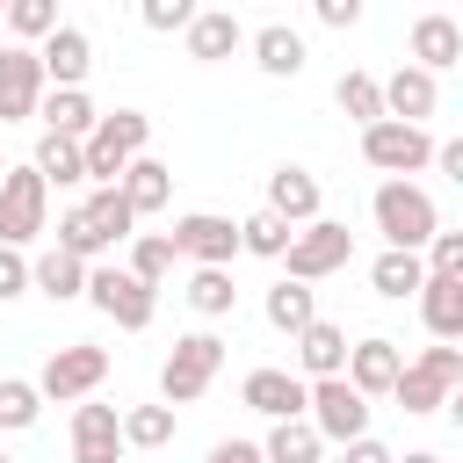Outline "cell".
<instances>
[{
    "label": "cell",
    "mask_w": 463,
    "mask_h": 463,
    "mask_svg": "<svg viewBox=\"0 0 463 463\" xmlns=\"http://www.w3.org/2000/svg\"><path fill=\"white\" fill-rule=\"evenodd\" d=\"M94 116H101V109L87 101V87H43V101H36V123H43L51 137H72V145L94 130Z\"/></svg>",
    "instance_id": "603a6c76"
},
{
    "label": "cell",
    "mask_w": 463,
    "mask_h": 463,
    "mask_svg": "<svg viewBox=\"0 0 463 463\" xmlns=\"http://www.w3.org/2000/svg\"><path fill=\"white\" fill-rule=\"evenodd\" d=\"M0 463H14V456H7V449H0Z\"/></svg>",
    "instance_id": "c3c4849f"
},
{
    "label": "cell",
    "mask_w": 463,
    "mask_h": 463,
    "mask_svg": "<svg viewBox=\"0 0 463 463\" xmlns=\"http://www.w3.org/2000/svg\"><path fill=\"white\" fill-rule=\"evenodd\" d=\"M101 376H109V347H94V340H65V347H51V362L29 376L36 383V398H94L101 391Z\"/></svg>",
    "instance_id": "52a82bcc"
},
{
    "label": "cell",
    "mask_w": 463,
    "mask_h": 463,
    "mask_svg": "<svg viewBox=\"0 0 463 463\" xmlns=\"http://www.w3.org/2000/svg\"><path fill=\"white\" fill-rule=\"evenodd\" d=\"M116 195L130 203V217H152V210H166V195H174V166H166V159H152V152H137V159L123 166Z\"/></svg>",
    "instance_id": "7402d4cb"
},
{
    "label": "cell",
    "mask_w": 463,
    "mask_h": 463,
    "mask_svg": "<svg viewBox=\"0 0 463 463\" xmlns=\"http://www.w3.org/2000/svg\"><path fill=\"white\" fill-rule=\"evenodd\" d=\"M0 14H7V43H22V51H36V43L58 29V7H51V0H7Z\"/></svg>",
    "instance_id": "1f68e13d"
},
{
    "label": "cell",
    "mask_w": 463,
    "mask_h": 463,
    "mask_svg": "<svg viewBox=\"0 0 463 463\" xmlns=\"http://www.w3.org/2000/svg\"><path fill=\"white\" fill-rule=\"evenodd\" d=\"M145 145H152V116H137V109H109V116H94V130L80 137L87 181H94V188H116L123 166H130Z\"/></svg>",
    "instance_id": "6da1fadb"
},
{
    "label": "cell",
    "mask_w": 463,
    "mask_h": 463,
    "mask_svg": "<svg viewBox=\"0 0 463 463\" xmlns=\"http://www.w3.org/2000/svg\"><path fill=\"white\" fill-rule=\"evenodd\" d=\"M412 362H420V369H427V376H441V383H449V391H456V383H463V347H441V340H434V347H420V354H412Z\"/></svg>",
    "instance_id": "ab89813d"
},
{
    "label": "cell",
    "mask_w": 463,
    "mask_h": 463,
    "mask_svg": "<svg viewBox=\"0 0 463 463\" xmlns=\"http://www.w3.org/2000/svg\"><path fill=\"white\" fill-rule=\"evenodd\" d=\"M362 159L376 166V174H391V181H412L420 166H434V137L420 130V123H369L362 130Z\"/></svg>",
    "instance_id": "9c48e42d"
},
{
    "label": "cell",
    "mask_w": 463,
    "mask_h": 463,
    "mask_svg": "<svg viewBox=\"0 0 463 463\" xmlns=\"http://www.w3.org/2000/svg\"><path fill=\"white\" fill-rule=\"evenodd\" d=\"M398 463H441V456H434V449H405Z\"/></svg>",
    "instance_id": "bcb514c9"
},
{
    "label": "cell",
    "mask_w": 463,
    "mask_h": 463,
    "mask_svg": "<svg viewBox=\"0 0 463 463\" xmlns=\"http://www.w3.org/2000/svg\"><path fill=\"white\" fill-rule=\"evenodd\" d=\"M246 43H253V65H260L268 80H297V72H304V36H297L289 22H260Z\"/></svg>",
    "instance_id": "cb8c5ba5"
},
{
    "label": "cell",
    "mask_w": 463,
    "mask_h": 463,
    "mask_svg": "<svg viewBox=\"0 0 463 463\" xmlns=\"http://www.w3.org/2000/svg\"><path fill=\"white\" fill-rule=\"evenodd\" d=\"M268 217H282L289 232H304L318 217V174L311 166H275L268 174Z\"/></svg>",
    "instance_id": "ac0fdd59"
},
{
    "label": "cell",
    "mask_w": 463,
    "mask_h": 463,
    "mask_svg": "<svg viewBox=\"0 0 463 463\" xmlns=\"http://www.w3.org/2000/svg\"><path fill=\"white\" fill-rule=\"evenodd\" d=\"M29 166L43 174V188H80V181H87V159H80V145H72V137H51V130L36 137V159H29Z\"/></svg>",
    "instance_id": "484cf974"
},
{
    "label": "cell",
    "mask_w": 463,
    "mask_h": 463,
    "mask_svg": "<svg viewBox=\"0 0 463 463\" xmlns=\"http://www.w3.org/2000/svg\"><path fill=\"white\" fill-rule=\"evenodd\" d=\"M29 289H43L51 304H72V297L87 289V260H72V253H58V246H51V253H36V260H29Z\"/></svg>",
    "instance_id": "d4e9b609"
},
{
    "label": "cell",
    "mask_w": 463,
    "mask_h": 463,
    "mask_svg": "<svg viewBox=\"0 0 463 463\" xmlns=\"http://www.w3.org/2000/svg\"><path fill=\"white\" fill-rule=\"evenodd\" d=\"M51 224V188H43V174L22 159V166H7L0 174V246H29L36 232Z\"/></svg>",
    "instance_id": "8992f818"
},
{
    "label": "cell",
    "mask_w": 463,
    "mask_h": 463,
    "mask_svg": "<svg viewBox=\"0 0 463 463\" xmlns=\"http://www.w3.org/2000/svg\"><path fill=\"white\" fill-rule=\"evenodd\" d=\"M318 456H326V441L304 420H275L268 441H260V463H318Z\"/></svg>",
    "instance_id": "f546056e"
},
{
    "label": "cell",
    "mask_w": 463,
    "mask_h": 463,
    "mask_svg": "<svg viewBox=\"0 0 463 463\" xmlns=\"http://www.w3.org/2000/svg\"><path fill=\"white\" fill-rule=\"evenodd\" d=\"M72 463H123V412L116 405H80L72 412Z\"/></svg>",
    "instance_id": "2e32d148"
},
{
    "label": "cell",
    "mask_w": 463,
    "mask_h": 463,
    "mask_svg": "<svg viewBox=\"0 0 463 463\" xmlns=\"http://www.w3.org/2000/svg\"><path fill=\"white\" fill-rule=\"evenodd\" d=\"M101 318H116L123 333H145L152 311H159V289H145L130 268H87V289H80Z\"/></svg>",
    "instance_id": "ba28073f"
},
{
    "label": "cell",
    "mask_w": 463,
    "mask_h": 463,
    "mask_svg": "<svg viewBox=\"0 0 463 463\" xmlns=\"http://www.w3.org/2000/svg\"><path fill=\"white\" fill-rule=\"evenodd\" d=\"M376 87H383V116H391V123H420V130H427V116L441 109V80L420 72V65H398V72L376 80Z\"/></svg>",
    "instance_id": "5bb4252c"
},
{
    "label": "cell",
    "mask_w": 463,
    "mask_h": 463,
    "mask_svg": "<svg viewBox=\"0 0 463 463\" xmlns=\"http://www.w3.org/2000/svg\"><path fill=\"white\" fill-rule=\"evenodd\" d=\"M369 217H376V232H383L391 253H420V246L441 232V210H434V195H427L420 181H383V188L369 195Z\"/></svg>",
    "instance_id": "7a4b0ae2"
},
{
    "label": "cell",
    "mask_w": 463,
    "mask_h": 463,
    "mask_svg": "<svg viewBox=\"0 0 463 463\" xmlns=\"http://www.w3.org/2000/svg\"><path fill=\"white\" fill-rule=\"evenodd\" d=\"M137 22H145V29H159V36H174V29H188V22H195V0H145V7H137Z\"/></svg>",
    "instance_id": "f35d334b"
},
{
    "label": "cell",
    "mask_w": 463,
    "mask_h": 463,
    "mask_svg": "<svg viewBox=\"0 0 463 463\" xmlns=\"http://www.w3.org/2000/svg\"><path fill=\"white\" fill-rule=\"evenodd\" d=\"M239 398H246L268 427H275V420H304V376H297V369H246Z\"/></svg>",
    "instance_id": "9a60e30c"
},
{
    "label": "cell",
    "mask_w": 463,
    "mask_h": 463,
    "mask_svg": "<svg viewBox=\"0 0 463 463\" xmlns=\"http://www.w3.org/2000/svg\"><path fill=\"white\" fill-rule=\"evenodd\" d=\"M354 260V232L340 224V217H311L304 232H289V246H282V268H289V282H326V275H340Z\"/></svg>",
    "instance_id": "277c9868"
},
{
    "label": "cell",
    "mask_w": 463,
    "mask_h": 463,
    "mask_svg": "<svg viewBox=\"0 0 463 463\" xmlns=\"http://www.w3.org/2000/svg\"><path fill=\"white\" fill-rule=\"evenodd\" d=\"M181 297H188V304H195L203 318H224V311L239 304V289H232V268H195Z\"/></svg>",
    "instance_id": "e575fe53"
},
{
    "label": "cell",
    "mask_w": 463,
    "mask_h": 463,
    "mask_svg": "<svg viewBox=\"0 0 463 463\" xmlns=\"http://www.w3.org/2000/svg\"><path fill=\"white\" fill-rule=\"evenodd\" d=\"M0 43H7V14H0Z\"/></svg>",
    "instance_id": "7dc6e473"
},
{
    "label": "cell",
    "mask_w": 463,
    "mask_h": 463,
    "mask_svg": "<svg viewBox=\"0 0 463 463\" xmlns=\"http://www.w3.org/2000/svg\"><path fill=\"white\" fill-rule=\"evenodd\" d=\"M36 65H43V87H87L94 72V43L80 22H58L43 43H36Z\"/></svg>",
    "instance_id": "8fae6325"
},
{
    "label": "cell",
    "mask_w": 463,
    "mask_h": 463,
    "mask_svg": "<svg viewBox=\"0 0 463 463\" xmlns=\"http://www.w3.org/2000/svg\"><path fill=\"white\" fill-rule=\"evenodd\" d=\"M166 246H174V260L232 268V253H239V224H232V217H217V210H188V217H174Z\"/></svg>",
    "instance_id": "30bf717a"
},
{
    "label": "cell",
    "mask_w": 463,
    "mask_h": 463,
    "mask_svg": "<svg viewBox=\"0 0 463 463\" xmlns=\"http://www.w3.org/2000/svg\"><path fill=\"white\" fill-rule=\"evenodd\" d=\"M174 441V405H130L123 412V449H166Z\"/></svg>",
    "instance_id": "d590c367"
},
{
    "label": "cell",
    "mask_w": 463,
    "mask_h": 463,
    "mask_svg": "<svg viewBox=\"0 0 463 463\" xmlns=\"http://www.w3.org/2000/svg\"><path fill=\"white\" fill-rule=\"evenodd\" d=\"M43 101V65L22 43H0V123H29Z\"/></svg>",
    "instance_id": "7c38bea8"
},
{
    "label": "cell",
    "mask_w": 463,
    "mask_h": 463,
    "mask_svg": "<svg viewBox=\"0 0 463 463\" xmlns=\"http://www.w3.org/2000/svg\"><path fill=\"white\" fill-rule=\"evenodd\" d=\"M289 347H297V376H304V383H326V376L347 369V333H340L333 318H311Z\"/></svg>",
    "instance_id": "d6986e66"
},
{
    "label": "cell",
    "mask_w": 463,
    "mask_h": 463,
    "mask_svg": "<svg viewBox=\"0 0 463 463\" xmlns=\"http://www.w3.org/2000/svg\"><path fill=\"white\" fill-rule=\"evenodd\" d=\"M282 246H289V224H282V217H268V210H253V217L239 224V253H260V260H282Z\"/></svg>",
    "instance_id": "74e56055"
},
{
    "label": "cell",
    "mask_w": 463,
    "mask_h": 463,
    "mask_svg": "<svg viewBox=\"0 0 463 463\" xmlns=\"http://www.w3.org/2000/svg\"><path fill=\"white\" fill-rule=\"evenodd\" d=\"M130 275H137L145 289H159V282L174 275V246H166V232H130Z\"/></svg>",
    "instance_id": "836d02e7"
},
{
    "label": "cell",
    "mask_w": 463,
    "mask_h": 463,
    "mask_svg": "<svg viewBox=\"0 0 463 463\" xmlns=\"http://www.w3.org/2000/svg\"><path fill=\"white\" fill-rule=\"evenodd\" d=\"M333 101H340V116L347 123H383V87H376V72H340V87H333Z\"/></svg>",
    "instance_id": "4dcf8cb0"
},
{
    "label": "cell",
    "mask_w": 463,
    "mask_h": 463,
    "mask_svg": "<svg viewBox=\"0 0 463 463\" xmlns=\"http://www.w3.org/2000/svg\"><path fill=\"white\" fill-rule=\"evenodd\" d=\"M318 22L326 29H354L362 22V0H318Z\"/></svg>",
    "instance_id": "7bdbcfd3"
},
{
    "label": "cell",
    "mask_w": 463,
    "mask_h": 463,
    "mask_svg": "<svg viewBox=\"0 0 463 463\" xmlns=\"http://www.w3.org/2000/svg\"><path fill=\"white\" fill-rule=\"evenodd\" d=\"M398 369H405V347H398V340H383V333H369V340H354V347H347V369H340V376H347L362 398H391Z\"/></svg>",
    "instance_id": "4fadbf2b"
},
{
    "label": "cell",
    "mask_w": 463,
    "mask_h": 463,
    "mask_svg": "<svg viewBox=\"0 0 463 463\" xmlns=\"http://www.w3.org/2000/svg\"><path fill=\"white\" fill-rule=\"evenodd\" d=\"M412 304H420V318H427V333H434L441 347L463 340V275H427Z\"/></svg>",
    "instance_id": "ffe728a7"
},
{
    "label": "cell",
    "mask_w": 463,
    "mask_h": 463,
    "mask_svg": "<svg viewBox=\"0 0 463 463\" xmlns=\"http://www.w3.org/2000/svg\"><path fill=\"white\" fill-rule=\"evenodd\" d=\"M369 282H376V297H391V304H405V297H420V282H427V268H420V253H376L369 260Z\"/></svg>",
    "instance_id": "4316f807"
},
{
    "label": "cell",
    "mask_w": 463,
    "mask_h": 463,
    "mask_svg": "<svg viewBox=\"0 0 463 463\" xmlns=\"http://www.w3.org/2000/svg\"><path fill=\"white\" fill-rule=\"evenodd\" d=\"M304 427L326 441V449H347L369 434V398L347 383V376H326V383H304Z\"/></svg>",
    "instance_id": "3957f363"
},
{
    "label": "cell",
    "mask_w": 463,
    "mask_h": 463,
    "mask_svg": "<svg viewBox=\"0 0 463 463\" xmlns=\"http://www.w3.org/2000/svg\"><path fill=\"white\" fill-rule=\"evenodd\" d=\"M340 463H398V449H383L376 434H362V441H347V449H340Z\"/></svg>",
    "instance_id": "b9f144b4"
},
{
    "label": "cell",
    "mask_w": 463,
    "mask_h": 463,
    "mask_svg": "<svg viewBox=\"0 0 463 463\" xmlns=\"http://www.w3.org/2000/svg\"><path fill=\"white\" fill-rule=\"evenodd\" d=\"M181 36H188V58H195V65H217V58L246 51V22H239L232 7H195V22H188Z\"/></svg>",
    "instance_id": "e0dca14e"
},
{
    "label": "cell",
    "mask_w": 463,
    "mask_h": 463,
    "mask_svg": "<svg viewBox=\"0 0 463 463\" xmlns=\"http://www.w3.org/2000/svg\"><path fill=\"white\" fill-rule=\"evenodd\" d=\"M217 369H224V340L217 333H181L166 369H159V405H195Z\"/></svg>",
    "instance_id": "5b68a950"
},
{
    "label": "cell",
    "mask_w": 463,
    "mask_h": 463,
    "mask_svg": "<svg viewBox=\"0 0 463 463\" xmlns=\"http://www.w3.org/2000/svg\"><path fill=\"white\" fill-rule=\"evenodd\" d=\"M434 166H441V174H456V181H463V145H434Z\"/></svg>",
    "instance_id": "f6af8a7d"
},
{
    "label": "cell",
    "mask_w": 463,
    "mask_h": 463,
    "mask_svg": "<svg viewBox=\"0 0 463 463\" xmlns=\"http://www.w3.org/2000/svg\"><path fill=\"white\" fill-rule=\"evenodd\" d=\"M311 318H318V297H311V289H304V282H289V275H282V282H275V289H268V326H275V333H289V340H297V333H304V326H311Z\"/></svg>",
    "instance_id": "f1b7e54d"
},
{
    "label": "cell",
    "mask_w": 463,
    "mask_h": 463,
    "mask_svg": "<svg viewBox=\"0 0 463 463\" xmlns=\"http://www.w3.org/2000/svg\"><path fill=\"white\" fill-rule=\"evenodd\" d=\"M36 412H43L36 383H29V376H0V434H22V427H36Z\"/></svg>",
    "instance_id": "8d00e7d4"
},
{
    "label": "cell",
    "mask_w": 463,
    "mask_h": 463,
    "mask_svg": "<svg viewBox=\"0 0 463 463\" xmlns=\"http://www.w3.org/2000/svg\"><path fill=\"white\" fill-rule=\"evenodd\" d=\"M203 463H260V441H239V434H232V441H217Z\"/></svg>",
    "instance_id": "ee69618b"
},
{
    "label": "cell",
    "mask_w": 463,
    "mask_h": 463,
    "mask_svg": "<svg viewBox=\"0 0 463 463\" xmlns=\"http://www.w3.org/2000/svg\"><path fill=\"white\" fill-rule=\"evenodd\" d=\"M456 58H463V22H456V14H420V22H412V65L441 80Z\"/></svg>",
    "instance_id": "44dd1931"
},
{
    "label": "cell",
    "mask_w": 463,
    "mask_h": 463,
    "mask_svg": "<svg viewBox=\"0 0 463 463\" xmlns=\"http://www.w3.org/2000/svg\"><path fill=\"white\" fill-rule=\"evenodd\" d=\"M80 210H87V224H94V239H101V246L130 239V224H137V217H130V203H123L116 188H94V195H87Z\"/></svg>",
    "instance_id": "d6a6232c"
},
{
    "label": "cell",
    "mask_w": 463,
    "mask_h": 463,
    "mask_svg": "<svg viewBox=\"0 0 463 463\" xmlns=\"http://www.w3.org/2000/svg\"><path fill=\"white\" fill-rule=\"evenodd\" d=\"M391 405H398V412H412V420H427V412H441V405H449V383H441V376H427L420 362H405V369H398V383H391Z\"/></svg>",
    "instance_id": "83f0119b"
},
{
    "label": "cell",
    "mask_w": 463,
    "mask_h": 463,
    "mask_svg": "<svg viewBox=\"0 0 463 463\" xmlns=\"http://www.w3.org/2000/svg\"><path fill=\"white\" fill-rule=\"evenodd\" d=\"M29 289V253H14V246H0V304H14Z\"/></svg>",
    "instance_id": "60d3db41"
}]
</instances>
